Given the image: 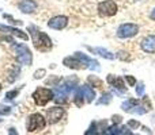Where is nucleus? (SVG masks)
<instances>
[{
  "mask_svg": "<svg viewBox=\"0 0 155 135\" xmlns=\"http://www.w3.org/2000/svg\"><path fill=\"white\" fill-rule=\"evenodd\" d=\"M29 30L31 31V37H33V43H34L35 49L41 51H45L49 50L52 48V41L45 32L42 31H38L34 26H30Z\"/></svg>",
  "mask_w": 155,
  "mask_h": 135,
  "instance_id": "nucleus-1",
  "label": "nucleus"
},
{
  "mask_svg": "<svg viewBox=\"0 0 155 135\" xmlns=\"http://www.w3.org/2000/svg\"><path fill=\"white\" fill-rule=\"evenodd\" d=\"M53 91L48 89V88H37V89L34 91V93H33V99H34L35 104L37 106H46V104L49 103V101L53 99Z\"/></svg>",
  "mask_w": 155,
  "mask_h": 135,
  "instance_id": "nucleus-2",
  "label": "nucleus"
},
{
  "mask_svg": "<svg viewBox=\"0 0 155 135\" xmlns=\"http://www.w3.org/2000/svg\"><path fill=\"white\" fill-rule=\"evenodd\" d=\"M46 126V120L44 119V116L41 114H33L29 116L27 119V124L26 128L27 131L33 133V131H37V130H44Z\"/></svg>",
  "mask_w": 155,
  "mask_h": 135,
  "instance_id": "nucleus-3",
  "label": "nucleus"
},
{
  "mask_svg": "<svg viewBox=\"0 0 155 135\" xmlns=\"http://www.w3.org/2000/svg\"><path fill=\"white\" fill-rule=\"evenodd\" d=\"M98 12H99V15L105 16V18L113 16L117 12V4L113 0H105V2L98 4Z\"/></svg>",
  "mask_w": 155,
  "mask_h": 135,
  "instance_id": "nucleus-4",
  "label": "nucleus"
},
{
  "mask_svg": "<svg viewBox=\"0 0 155 135\" xmlns=\"http://www.w3.org/2000/svg\"><path fill=\"white\" fill-rule=\"evenodd\" d=\"M139 32V27L135 23H124L118 27L117 35L120 38H131Z\"/></svg>",
  "mask_w": 155,
  "mask_h": 135,
  "instance_id": "nucleus-5",
  "label": "nucleus"
},
{
  "mask_svg": "<svg viewBox=\"0 0 155 135\" xmlns=\"http://www.w3.org/2000/svg\"><path fill=\"white\" fill-rule=\"evenodd\" d=\"M16 56H18V61L23 65H30L31 64V53H30L29 48L26 45H18L15 46Z\"/></svg>",
  "mask_w": 155,
  "mask_h": 135,
  "instance_id": "nucleus-6",
  "label": "nucleus"
},
{
  "mask_svg": "<svg viewBox=\"0 0 155 135\" xmlns=\"http://www.w3.org/2000/svg\"><path fill=\"white\" fill-rule=\"evenodd\" d=\"M63 115H64V108H61V107H52V108H49L46 111L48 123L49 124H54V123H57L61 119Z\"/></svg>",
  "mask_w": 155,
  "mask_h": 135,
  "instance_id": "nucleus-7",
  "label": "nucleus"
},
{
  "mask_svg": "<svg viewBox=\"0 0 155 135\" xmlns=\"http://www.w3.org/2000/svg\"><path fill=\"white\" fill-rule=\"evenodd\" d=\"M67 24H68L67 16H63V15L54 16V18H52L51 20L48 22V26L51 27V29H54V30H61V29H64Z\"/></svg>",
  "mask_w": 155,
  "mask_h": 135,
  "instance_id": "nucleus-8",
  "label": "nucleus"
},
{
  "mask_svg": "<svg viewBox=\"0 0 155 135\" xmlns=\"http://www.w3.org/2000/svg\"><path fill=\"white\" fill-rule=\"evenodd\" d=\"M19 10L22 11V12L25 14H33L35 10H37L38 4L34 2V0H23V2H21L18 4Z\"/></svg>",
  "mask_w": 155,
  "mask_h": 135,
  "instance_id": "nucleus-9",
  "label": "nucleus"
},
{
  "mask_svg": "<svg viewBox=\"0 0 155 135\" xmlns=\"http://www.w3.org/2000/svg\"><path fill=\"white\" fill-rule=\"evenodd\" d=\"M142 49L146 53H154L155 51V35H148L142 41Z\"/></svg>",
  "mask_w": 155,
  "mask_h": 135,
  "instance_id": "nucleus-10",
  "label": "nucleus"
},
{
  "mask_svg": "<svg viewBox=\"0 0 155 135\" xmlns=\"http://www.w3.org/2000/svg\"><path fill=\"white\" fill-rule=\"evenodd\" d=\"M107 82H109L112 87H114L117 91H120V92H124L125 91V84H124L123 78H120V77H116V76H107Z\"/></svg>",
  "mask_w": 155,
  "mask_h": 135,
  "instance_id": "nucleus-11",
  "label": "nucleus"
},
{
  "mask_svg": "<svg viewBox=\"0 0 155 135\" xmlns=\"http://www.w3.org/2000/svg\"><path fill=\"white\" fill-rule=\"evenodd\" d=\"M64 65H67L68 68H74V69H84L86 68V65L75 56L74 57H67V58L64 60Z\"/></svg>",
  "mask_w": 155,
  "mask_h": 135,
  "instance_id": "nucleus-12",
  "label": "nucleus"
},
{
  "mask_svg": "<svg viewBox=\"0 0 155 135\" xmlns=\"http://www.w3.org/2000/svg\"><path fill=\"white\" fill-rule=\"evenodd\" d=\"M80 89H82V93L83 96L86 97V100L87 101H93L94 97H95V91L93 89V88L90 87V85H83V87H80Z\"/></svg>",
  "mask_w": 155,
  "mask_h": 135,
  "instance_id": "nucleus-13",
  "label": "nucleus"
},
{
  "mask_svg": "<svg viewBox=\"0 0 155 135\" xmlns=\"http://www.w3.org/2000/svg\"><path fill=\"white\" fill-rule=\"evenodd\" d=\"M136 106H137V100H136V99H128L127 101H124V103H123L121 108H123L124 111L131 112V111H132V108H135Z\"/></svg>",
  "mask_w": 155,
  "mask_h": 135,
  "instance_id": "nucleus-14",
  "label": "nucleus"
},
{
  "mask_svg": "<svg viewBox=\"0 0 155 135\" xmlns=\"http://www.w3.org/2000/svg\"><path fill=\"white\" fill-rule=\"evenodd\" d=\"M3 30H5V31H10V32H12L14 35H16V37H19V38H22V39H25L26 41L27 38V35L25 34L23 31H22V30H18V29H12V27H2Z\"/></svg>",
  "mask_w": 155,
  "mask_h": 135,
  "instance_id": "nucleus-15",
  "label": "nucleus"
},
{
  "mask_svg": "<svg viewBox=\"0 0 155 135\" xmlns=\"http://www.w3.org/2000/svg\"><path fill=\"white\" fill-rule=\"evenodd\" d=\"M83 97H84V96H83V93H82V89H78L75 93V97H74V103H75L78 107H82L83 103H84Z\"/></svg>",
  "mask_w": 155,
  "mask_h": 135,
  "instance_id": "nucleus-16",
  "label": "nucleus"
},
{
  "mask_svg": "<svg viewBox=\"0 0 155 135\" xmlns=\"http://www.w3.org/2000/svg\"><path fill=\"white\" fill-rule=\"evenodd\" d=\"M107 135H123V127H118L117 124L107 128Z\"/></svg>",
  "mask_w": 155,
  "mask_h": 135,
  "instance_id": "nucleus-17",
  "label": "nucleus"
},
{
  "mask_svg": "<svg viewBox=\"0 0 155 135\" xmlns=\"http://www.w3.org/2000/svg\"><path fill=\"white\" fill-rule=\"evenodd\" d=\"M110 100H112V95L107 92H105L104 95H102V97L98 100V104H109Z\"/></svg>",
  "mask_w": 155,
  "mask_h": 135,
  "instance_id": "nucleus-18",
  "label": "nucleus"
},
{
  "mask_svg": "<svg viewBox=\"0 0 155 135\" xmlns=\"http://www.w3.org/2000/svg\"><path fill=\"white\" fill-rule=\"evenodd\" d=\"M94 53H99V56H102V57H106V58H109V60H112L113 58V56L109 53L107 50H104V49H94Z\"/></svg>",
  "mask_w": 155,
  "mask_h": 135,
  "instance_id": "nucleus-19",
  "label": "nucleus"
},
{
  "mask_svg": "<svg viewBox=\"0 0 155 135\" xmlns=\"http://www.w3.org/2000/svg\"><path fill=\"white\" fill-rule=\"evenodd\" d=\"M19 91L18 89H14V91H10V92L5 93V100H12L14 97H15L16 95H18Z\"/></svg>",
  "mask_w": 155,
  "mask_h": 135,
  "instance_id": "nucleus-20",
  "label": "nucleus"
},
{
  "mask_svg": "<svg viewBox=\"0 0 155 135\" xmlns=\"http://www.w3.org/2000/svg\"><path fill=\"white\" fill-rule=\"evenodd\" d=\"M11 112V108L8 106H4V104H0V115H8Z\"/></svg>",
  "mask_w": 155,
  "mask_h": 135,
  "instance_id": "nucleus-21",
  "label": "nucleus"
},
{
  "mask_svg": "<svg viewBox=\"0 0 155 135\" xmlns=\"http://www.w3.org/2000/svg\"><path fill=\"white\" fill-rule=\"evenodd\" d=\"M88 82H93V84H95L97 87H101V85H102V81H101V80L97 78L95 76H94V77H93V76L88 77Z\"/></svg>",
  "mask_w": 155,
  "mask_h": 135,
  "instance_id": "nucleus-22",
  "label": "nucleus"
},
{
  "mask_svg": "<svg viewBox=\"0 0 155 135\" xmlns=\"http://www.w3.org/2000/svg\"><path fill=\"white\" fill-rule=\"evenodd\" d=\"M128 127H131V128H139L140 127V123L136 122V120H129V122H128Z\"/></svg>",
  "mask_w": 155,
  "mask_h": 135,
  "instance_id": "nucleus-23",
  "label": "nucleus"
},
{
  "mask_svg": "<svg viewBox=\"0 0 155 135\" xmlns=\"http://www.w3.org/2000/svg\"><path fill=\"white\" fill-rule=\"evenodd\" d=\"M112 120H113V123H114V124H118V123H121V120H123V118H121L120 115H113Z\"/></svg>",
  "mask_w": 155,
  "mask_h": 135,
  "instance_id": "nucleus-24",
  "label": "nucleus"
},
{
  "mask_svg": "<svg viewBox=\"0 0 155 135\" xmlns=\"http://www.w3.org/2000/svg\"><path fill=\"white\" fill-rule=\"evenodd\" d=\"M125 78H127V81H128V84L131 85V87H134V85L136 84V80H135L132 76H125Z\"/></svg>",
  "mask_w": 155,
  "mask_h": 135,
  "instance_id": "nucleus-25",
  "label": "nucleus"
},
{
  "mask_svg": "<svg viewBox=\"0 0 155 135\" xmlns=\"http://www.w3.org/2000/svg\"><path fill=\"white\" fill-rule=\"evenodd\" d=\"M44 74H45V70L44 69H41V70H37L34 74V78H41V77H44Z\"/></svg>",
  "mask_w": 155,
  "mask_h": 135,
  "instance_id": "nucleus-26",
  "label": "nucleus"
},
{
  "mask_svg": "<svg viewBox=\"0 0 155 135\" xmlns=\"http://www.w3.org/2000/svg\"><path fill=\"white\" fill-rule=\"evenodd\" d=\"M143 92H144V87H143V84H139V87L136 88V93L137 96H142Z\"/></svg>",
  "mask_w": 155,
  "mask_h": 135,
  "instance_id": "nucleus-27",
  "label": "nucleus"
},
{
  "mask_svg": "<svg viewBox=\"0 0 155 135\" xmlns=\"http://www.w3.org/2000/svg\"><path fill=\"white\" fill-rule=\"evenodd\" d=\"M123 134L124 135H136V134H134L131 130H129V128H127V127H123Z\"/></svg>",
  "mask_w": 155,
  "mask_h": 135,
  "instance_id": "nucleus-28",
  "label": "nucleus"
},
{
  "mask_svg": "<svg viewBox=\"0 0 155 135\" xmlns=\"http://www.w3.org/2000/svg\"><path fill=\"white\" fill-rule=\"evenodd\" d=\"M8 135H18V133H16V130L14 127L8 128Z\"/></svg>",
  "mask_w": 155,
  "mask_h": 135,
  "instance_id": "nucleus-29",
  "label": "nucleus"
},
{
  "mask_svg": "<svg viewBox=\"0 0 155 135\" xmlns=\"http://www.w3.org/2000/svg\"><path fill=\"white\" fill-rule=\"evenodd\" d=\"M150 18H151V19H153V20H155V8H154V10H153V12H151V14H150Z\"/></svg>",
  "mask_w": 155,
  "mask_h": 135,
  "instance_id": "nucleus-30",
  "label": "nucleus"
},
{
  "mask_svg": "<svg viewBox=\"0 0 155 135\" xmlns=\"http://www.w3.org/2000/svg\"><path fill=\"white\" fill-rule=\"evenodd\" d=\"M0 89H2V85H0Z\"/></svg>",
  "mask_w": 155,
  "mask_h": 135,
  "instance_id": "nucleus-31",
  "label": "nucleus"
},
{
  "mask_svg": "<svg viewBox=\"0 0 155 135\" xmlns=\"http://www.w3.org/2000/svg\"><path fill=\"white\" fill-rule=\"evenodd\" d=\"M102 135H105V134H102ZM106 135H107V134H106Z\"/></svg>",
  "mask_w": 155,
  "mask_h": 135,
  "instance_id": "nucleus-32",
  "label": "nucleus"
},
{
  "mask_svg": "<svg viewBox=\"0 0 155 135\" xmlns=\"http://www.w3.org/2000/svg\"><path fill=\"white\" fill-rule=\"evenodd\" d=\"M0 122H2V119H0Z\"/></svg>",
  "mask_w": 155,
  "mask_h": 135,
  "instance_id": "nucleus-33",
  "label": "nucleus"
}]
</instances>
